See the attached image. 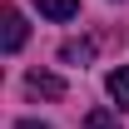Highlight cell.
<instances>
[{
	"label": "cell",
	"instance_id": "1",
	"mask_svg": "<svg viewBox=\"0 0 129 129\" xmlns=\"http://www.w3.org/2000/svg\"><path fill=\"white\" fill-rule=\"evenodd\" d=\"M0 45L10 50V55L25 45V20H20V10H15V5H5V10H0Z\"/></svg>",
	"mask_w": 129,
	"mask_h": 129
},
{
	"label": "cell",
	"instance_id": "2",
	"mask_svg": "<svg viewBox=\"0 0 129 129\" xmlns=\"http://www.w3.org/2000/svg\"><path fill=\"white\" fill-rule=\"evenodd\" d=\"M25 89H30V94H45V99H60V94H64V80H60V75L30 70V75H25Z\"/></svg>",
	"mask_w": 129,
	"mask_h": 129
},
{
	"label": "cell",
	"instance_id": "3",
	"mask_svg": "<svg viewBox=\"0 0 129 129\" xmlns=\"http://www.w3.org/2000/svg\"><path fill=\"white\" fill-rule=\"evenodd\" d=\"M109 99L119 104V109H129V64H119V70H109Z\"/></svg>",
	"mask_w": 129,
	"mask_h": 129
},
{
	"label": "cell",
	"instance_id": "4",
	"mask_svg": "<svg viewBox=\"0 0 129 129\" xmlns=\"http://www.w3.org/2000/svg\"><path fill=\"white\" fill-rule=\"evenodd\" d=\"M40 5V15H50V20H75L80 15V0H35Z\"/></svg>",
	"mask_w": 129,
	"mask_h": 129
},
{
	"label": "cell",
	"instance_id": "5",
	"mask_svg": "<svg viewBox=\"0 0 129 129\" xmlns=\"http://www.w3.org/2000/svg\"><path fill=\"white\" fill-rule=\"evenodd\" d=\"M84 129H119V119H114L109 109H89L84 114Z\"/></svg>",
	"mask_w": 129,
	"mask_h": 129
},
{
	"label": "cell",
	"instance_id": "6",
	"mask_svg": "<svg viewBox=\"0 0 129 129\" xmlns=\"http://www.w3.org/2000/svg\"><path fill=\"white\" fill-rule=\"evenodd\" d=\"M15 129H50V124H40V119H20Z\"/></svg>",
	"mask_w": 129,
	"mask_h": 129
}]
</instances>
